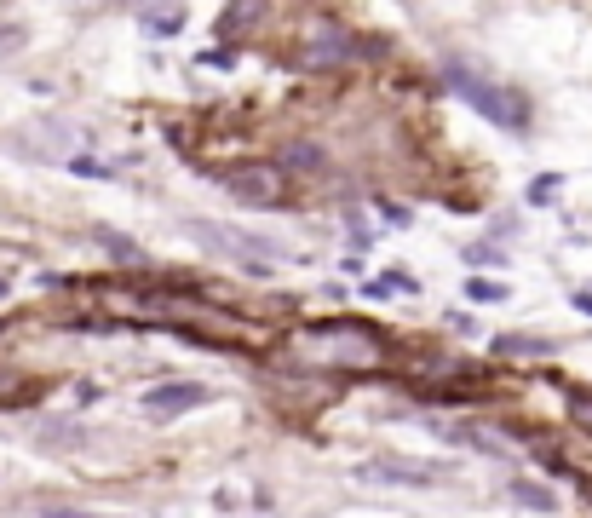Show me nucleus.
Masks as SVG:
<instances>
[{"label":"nucleus","instance_id":"f257e3e1","mask_svg":"<svg viewBox=\"0 0 592 518\" xmlns=\"http://www.w3.org/2000/svg\"><path fill=\"white\" fill-rule=\"evenodd\" d=\"M299 352L311 357V363H374L380 357V334L357 329V323H328V329H311L299 334Z\"/></svg>","mask_w":592,"mask_h":518},{"label":"nucleus","instance_id":"f03ea898","mask_svg":"<svg viewBox=\"0 0 592 518\" xmlns=\"http://www.w3.org/2000/svg\"><path fill=\"white\" fill-rule=\"evenodd\" d=\"M184 236H190V242H202V248H213V254L236 259V265H248V271H259V277L282 259V248H276L271 236L236 231V225H184Z\"/></svg>","mask_w":592,"mask_h":518},{"label":"nucleus","instance_id":"7ed1b4c3","mask_svg":"<svg viewBox=\"0 0 592 518\" xmlns=\"http://www.w3.org/2000/svg\"><path fill=\"white\" fill-rule=\"evenodd\" d=\"M449 93L455 98H466V104H472V110H478L483 121H495V127H524V98L518 93H506V87H489V81H483V75H472V70H449Z\"/></svg>","mask_w":592,"mask_h":518},{"label":"nucleus","instance_id":"20e7f679","mask_svg":"<svg viewBox=\"0 0 592 518\" xmlns=\"http://www.w3.org/2000/svg\"><path fill=\"white\" fill-rule=\"evenodd\" d=\"M219 185H225L230 196H242V202H282L288 179H282V167H271V162H248V167H230Z\"/></svg>","mask_w":592,"mask_h":518},{"label":"nucleus","instance_id":"39448f33","mask_svg":"<svg viewBox=\"0 0 592 518\" xmlns=\"http://www.w3.org/2000/svg\"><path fill=\"white\" fill-rule=\"evenodd\" d=\"M207 403V386L196 380H167L156 392H144V415L150 421H173V415H190V409H202Z\"/></svg>","mask_w":592,"mask_h":518},{"label":"nucleus","instance_id":"423d86ee","mask_svg":"<svg viewBox=\"0 0 592 518\" xmlns=\"http://www.w3.org/2000/svg\"><path fill=\"white\" fill-rule=\"evenodd\" d=\"M363 478H397V484H432L443 478V467H409V461H368Z\"/></svg>","mask_w":592,"mask_h":518},{"label":"nucleus","instance_id":"0eeeda50","mask_svg":"<svg viewBox=\"0 0 592 518\" xmlns=\"http://www.w3.org/2000/svg\"><path fill=\"white\" fill-rule=\"evenodd\" d=\"M512 495H518V501H529V507H552V495H541L535 484H512Z\"/></svg>","mask_w":592,"mask_h":518},{"label":"nucleus","instance_id":"6e6552de","mask_svg":"<svg viewBox=\"0 0 592 518\" xmlns=\"http://www.w3.org/2000/svg\"><path fill=\"white\" fill-rule=\"evenodd\" d=\"M150 24V35H173L179 29V12H161V18H144Z\"/></svg>","mask_w":592,"mask_h":518},{"label":"nucleus","instance_id":"1a4fd4ad","mask_svg":"<svg viewBox=\"0 0 592 518\" xmlns=\"http://www.w3.org/2000/svg\"><path fill=\"white\" fill-rule=\"evenodd\" d=\"M506 288H495V283H472V300H501Z\"/></svg>","mask_w":592,"mask_h":518},{"label":"nucleus","instance_id":"9d476101","mask_svg":"<svg viewBox=\"0 0 592 518\" xmlns=\"http://www.w3.org/2000/svg\"><path fill=\"white\" fill-rule=\"evenodd\" d=\"M575 421H587V426H592V403H581V398H575Z\"/></svg>","mask_w":592,"mask_h":518},{"label":"nucleus","instance_id":"9b49d317","mask_svg":"<svg viewBox=\"0 0 592 518\" xmlns=\"http://www.w3.org/2000/svg\"><path fill=\"white\" fill-rule=\"evenodd\" d=\"M575 306H581V311H587V317H592V294H575Z\"/></svg>","mask_w":592,"mask_h":518},{"label":"nucleus","instance_id":"f8f14e48","mask_svg":"<svg viewBox=\"0 0 592 518\" xmlns=\"http://www.w3.org/2000/svg\"><path fill=\"white\" fill-rule=\"evenodd\" d=\"M0 294H6V271H0Z\"/></svg>","mask_w":592,"mask_h":518}]
</instances>
